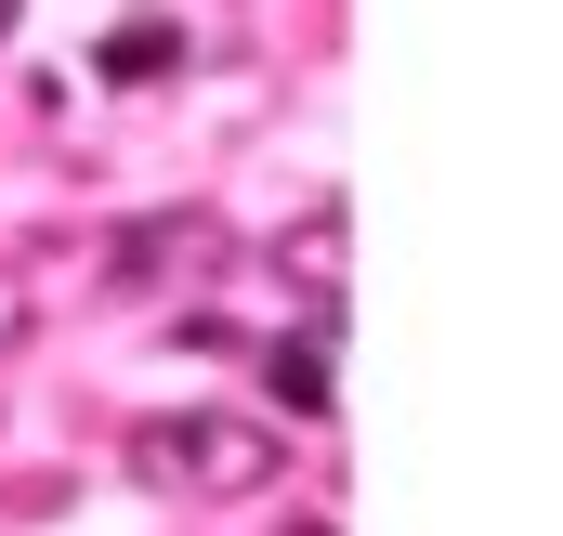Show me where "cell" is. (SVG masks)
I'll return each mask as SVG.
<instances>
[{
    "label": "cell",
    "mask_w": 563,
    "mask_h": 536,
    "mask_svg": "<svg viewBox=\"0 0 563 536\" xmlns=\"http://www.w3.org/2000/svg\"><path fill=\"white\" fill-rule=\"evenodd\" d=\"M288 458L276 418H132V484L144 498H263Z\"/></svg>",
    "instance_id": "obj_1"
},
{
    "label": "cell",
    "mask_w": 563,
    "mask_h": 536,
    "mask_svg": "<svg viewBox=\"0 0 563 536\" xmlns=\"http://www.w3.org/2000/svg\"><path fill=\"white\" fill-rule=\"evenodd\" d=\"M210 263H223V223H197V210H157V223H132L106 249L119 288H184V275H210Z\"/></svg>",
    "instance_id": "obj_2"
},
{
    "label": "cell",
    "mask_w": 563,
    "mask_h": 536,
    "mask_svg": "<svg viewBox=\"0 0 563 536\" xmlns=\"http://www.w3.org/2000/svg\"><path fill=\"white\" fill-rule=\"evenodd\" d=\"M276 263L301 275V301H314L301 327H314V340H341V263H354V223H341V210H301V223H288V249H276Z\"/></svg>",
    "instance_id": "obj_3"
},
{
    "label": "cell",
    "mask_w": 563,
    "mask_h": 536,
    "mask_svg": "<svg viewBox=\"0 0 563 536\" xmlns=\"http://www.w3.org/2000/svg\"><path fill=\"white\" fill-rule=\"evenodd\" d=\"M263 393H276V432H314V418H328V340H314V327H288V340H263Z\"/></svg>",
    "instance_id": "obj_4"
},
{
    "label": "cell",
    "mask_w": 563,
    "mask_h": 536,
    "mask_svg": "<svg viewBox=\"0 0 563 536\" xmlns=\"http://www.w3.org/2000/svg\"><path fill=\"white\" fill-rule=\"evenodd\" d=\"M170 53H184V26H157V13H144V26H119V40H106V79H157Z\"/></svg>",
    "instance_id": "obj_5"
},
{
    "label": "cell",
    "mask_w": 563,
    "mask_h": 536,
    "mask_svg": "<svg viewBox=\"0 0 563 536\" xmlns=\"http://www.w3.org/2000/svg\"><path fill=\"white\" fill-rule=\"evenodd\" d=\"M13 340H26V275L0 263V354H13Z\"/></svg>",
    "instance_id": "obj_6"
},
{
    "label": "cell",
    "mask_w": 563,
    "mask_h": 536,
    "mask_svg": "<svg viewBox=\"0 0 563 536\" xmlns=\"http://www.w3.org/2000/svg\"><path fill=\"white\" fill-rule=\"evenodd\" d=\"M13 13H26V0H0V40H13Z\"/></svg>",
    "instance_id": "obj_7"
}]
</instances>
